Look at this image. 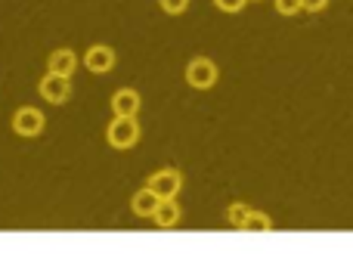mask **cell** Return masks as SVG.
<instances>
[{
	"label": "cell",
	"mask_w": 353,
	"mask_h": 254,
	"mask_svg": "<svg viewBox=\"0 0 353 254\" xmlns=\"http://www.w3.org/2000/svg\"><path fill=\"white\" fill-rule=\"evenodd\" d=\"M248 214H251V208L242 205V202H236V205H230V211H226V220H230L236 230H242L245 220H248Z\"/></svg>",
	"instance_id": "obj_12"
},
{
	"label": "cell",
	"mask_w": 353,
	"mask_h": 254,
	"mask_svg": "<svg viewBox=\"0 0 353 254\" xmlns=\"http://www.w3.org/2000/svg\"><path fill=\"white\" fill-rule=\"evenodd\" d=\"M105 139L115 149H130V146L140 139V124H137L134 115H115L112 124L105 127Z\"/></svg>",
	"instance_id": "obj_1"
},
{
	"label": "cell",
	"mask_w": 353,
	"mask_h": 254,
	"mask_svg": "<svg viewBox=\"0 0 353 254\" xmlns=\"http://www.w3.org/2000/svg\"><path fill=\"white\" fill-rule=\"evenodd\" d=\"M159 3H161V10H165L168 16H180V12L189 6V0H159Z\"/></svg>",
	"instance_id": "obj_14"
},
{
	"label": "cell",
	"mask_w": 353,
	"mask_h": 254,
	"mask_svg": "<svg viewBox=\"0 0 353 254\" xmlns=\"http://www.w3.org/2000/svg\"><path fill=\"white\" fill-rule=\"evenodd\" d=\"M161 205V195L155 193V189H140V193H134V199H130V208H134L137 217H152L155 211H159Z\"/></svg>",
	"instance_id": "obj_7"
},
{
	"label": "cell",
	"mask_w": 353,
	"mask_h": 254,
	"mask_svg": "<svg viewBox=\"0 0 353 254\" xmlns=\"http://www.w3.org/2000/svg\"><path fill=\"white\" fill-rule=\"evenodd\" d=\"M47 68L53 75H65V78H72V72L78 68V59H74L72 50H53V53H50Z\"/></svg>",
	"instance_id": "obj_9"
},
{
	"label": "cell",
	"mask_w": 353,
	"mask_h": 254,
	"mask_svg": "<svg viewBox=\"0 0 353 254\" xmlns=\"http://www.w3.org/2000/svg\"><path fill=\"white\" fill-rule=\"evenodd\" d=\"M273 226V220L267 217V214H261V211H251L248 214V220H245V226L242 230H248V233H263V230H270Z\"/></svg>",
	"instance_id": "obj_11"
},
{
	"label": "cell",
	"mask_w": 353,
	"mask_h": 254,
	"mask_svg": "<svg viewBox=\"0 0 353 254\" xmlns=\"http://www.w3.org/2000/svg\"><path fill=\"white\" fill-rule=\"evenodd\" d=\"M186 81L195 90H208V87L217 84V66L211 59H205V56H199V59H192L186 66Z\"/></svg>",
	"instance_id": "obj_2"
},
{
	"label": "cell",
	"mask_w": 353,
	"mask_h": 254,
	"mask_svg": "<svg viewBox=\"0 0 353 254\" xmlns=\"http://www.w3.org/2000/svg\"><path fill=\"white\" fill-rule=\"evenodd\" d=\"M325 6H329V0H304L307 12H319V10H325Z\"/></svg>",
	"instance_id": "obj_16"
},
{
	"label": "cell",
	"mask_w": 353,
	"mask_h": 254,
	"mask_svg": "<svg viewBox=\"0 0 353 254\" xmlns=\"http://www.w3.org/2000/svg\"><path fill=\"white\" fill-rule=\"evenodd\" d=\"M112 112H115V115H137V112H140V93L130 90V87L118 90L115 97H112Z\"/></svg>",
	"instance_id": "obj_8"
},
{
	"label": "cell",
	"mask_w": 353,
	"mask_h": 254,
	"mask_svg": "<svg viewBox=\"0 0 353 254\" xmlns=\"http://www.w3.org/2000/svg\"><path fill=\"white\" fill-rule=\"evenodd\" d=\"M146 186H149V189H155V193H159L161 199H174V195L180 193V186H183V177H180V170L165 168V170H155V174L149 177Z\"/></svg>",
	"instance_id": "obj_3"
},
{
	"label": "cell",
	"mask_w": 353,
	"mask_h": 254,
	"mask_svg": "<svg viewBox=\"0 0 353 254\" xmlns=\"http://www.w3.org/2000/svg\"><path fill=\"white\" fill-rule=\"evenodd\" d=\"M276 10H279L282 16H294V12L304 10V0H276Z\"/></svg>",
	"instance_id": "obj_13"
},
{
	"label": "cell",
	"mask_w": 353,
	"mask_h": 254,
	"mask_svg": "<svg viewBox=\"0 0 353 254\" xmlns=\"http://www.w3.org/2000/svg\"><path fill=\"white\" fill-rule=\"evenodd\" d=\"M43 112L31 109V106H25V109H19L16 115H12V130L19 133V137H37V133L43 130Z\"/></svg>",
	"instance_id": "obj_5"
},
{
	"label": "cell",
	"mask_w": 353,
	"mask_h": 254,
	"mask_svg": "<svg viewBox=\"0 0 353 254\" xmlns=\"http://www.w3.org/2000/svg\"><path fill=\"white\" fill-rule=\"evenodd\" d=\"M84 66L90 68V72H97V75L109 72V68L115 66V50H112V47H105V43H97V47H90V50H87V56H84Z\"/></svg>",
	"instance_id": "obj_6"
},
{
	"label": "cell",
	"mask_w": 353,
	"mask_h": 254,
	"mask_svg": "<svg viewBox=\"0 0 353 254\" xmlns=\"http://www.w3.org/2000/svg\"><path fill=\"white\" fill-rule=\"evenodd\" d=\"M214 3H217V10H223V12H239L248 0H214Z\"/></svg>",
	"instance_id": "obj_15"
},
{
	"label": "cell",
	"mask_w": 353,
	"mask_h": 254,
	"mask_svg": "<svg viewBox=\"0 0 353 254\" xmlns=\"http://www.w3.org/2000/svg\"><path fill=\"white\" fill-rule=\"evenodd\" d=\"M152 220L168 230V226H174L176 220H180V205H176L174 199H161V205H159V211L152 214Z\"/></svg>",
	"instance_id": "obj_10"
},
{
	"label": "cell",
	"mask_w": 353,
	"mask_h": 254,
	"mask_svg": "<svg viewBox=\"0 0 353 254\" xmlns=\"http://www.w3.org/2000/svg\"><path fill=\"white\" fill-rule=\"evenodd\" d=\"M37 90H41V97L47 99V103H65L68 99V93H72V81L65 78V75H53V72H47V78L41 81V87H37Z\"/></svg>",
	"instance_id": "obj_4"
}]
</instances>
